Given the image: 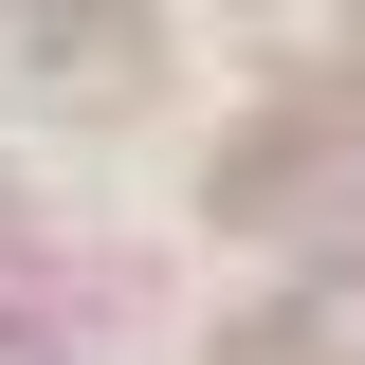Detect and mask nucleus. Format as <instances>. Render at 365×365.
Instances as JSON below:
<instances>
[{
    "label": "nucleus",
    "mask_w": 365,
    "mask_h": 365,
    "mask_svg": "<svg viewBox=\"0 0 365 365\" xmlns=\"http://www.w3.org/2000/svg\"><path fill=\"white\" fill-rule=\"evenodd\" d=\"M347 110H365V91H347Z\"/></svg>",
    "instance_id": "2"
},
{
    "label": "nucleus",
    "mask_w": 365,
    "mask_h": 365,
    "mask_svg": "<svg viewBox=\"0 0 365 365\" xmlns=\"http://www.w3.org/2000/svg\"><path fill=\"white\" fill-rule=\"evenodd\" d=\"M19 73H37L55 110H146V73H165V55H146L128 0H37V19H19Z\"/></svg>",
    "instance_id": "1"
}]
</instances>
